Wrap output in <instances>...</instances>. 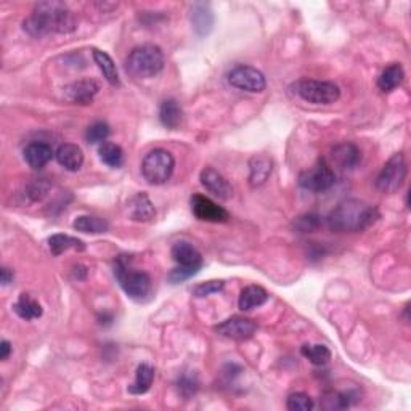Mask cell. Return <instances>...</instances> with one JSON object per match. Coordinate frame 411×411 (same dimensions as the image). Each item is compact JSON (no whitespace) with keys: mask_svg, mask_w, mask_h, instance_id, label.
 <instances>
[{"mask_svg":"<svg viewBox=\"0 0 411 411\" xmlns=\"http://www.w3.org/2000/svg\"><path fill=\"white\" fill-rule=\"evenodd\" d=\"M23 29L33 38L70 34L77 29V16L63 2H39L35 4L33 13L23 21Z\"/></svg>","mask_w":411,"mask_h":411,"instance_id":"cell-1","label":"cell"},{"mask_svg":"<svg viewBox=\"0 0 411 411\" xmlns=\"http://www.w3.org/2000/svg\"><path fill=\"white\" fill-rule=\"evenodd\" d=\"M378 219L379 211L376 206L360 199H346L331 211L328 226L336 233H358L370 229Z\"/></svg>","mask_w":411,"mask_h":411,"instance_id":"cell-2","label":"cell"},{"mask_svg":"<svg viewBox=\"0 0 411 411\" xmlns=\"http://www.w3.org/2000/svg\"><path fill=\"white\" fill-rule=\"evenodd\" d=\"M164 70V53L153 44L135 47L126 58V71L135 79H151Z\"/></svg>","mask_w":411,"mask_h":411,"instance_id":"cell-3","label":"cell"},{"mask_svg":"<svg viewBox=\"0 0 411 411\" xmlns=\"http://www.w3.org/2000/svg\"><path fill=\"white\" fill-rule=\"evenodd\" d=\"M128 263L131 261L127 259V256H119L113 265L114 277L128 297L137 300V302H142L151 294V278L148 277V273L131 268Z\"/></svg>","mask_w":411,"mask_h":411,"instance_id":"cell-4","label":"cell"},{"mask_svg":"<svg viewBox=\"0 0 411 411\" xmlns=\"http://www.w3.org/2000/svg\"><path fill=\"white\" fill-rule=\"evenodd\" d=\"M291 90L312 105H333L341 98L339 85L329 81L300 79L296 84H292Z\"/></svg>","mask_w":411,"mask_h":411,"instance_id":"cell-5","label":"cell"},{"mask_svg":"<svg viewBox=\"0 0 411 411\" xmlns=\"http://www.w3.org/2000/svg\"><path fill=\"white\" fill-rule=\"evenodd\" d=\"M175 159L172 153L163 148L151 150L148 155L143 158L142 163V175L150 185H164L174 174Z\"/></svg>","mask_w":411,"mask_h":411,"instance_id":"cell-6","label":"cell"},{"mask_svg":"<svg viewBox=\"0 0 411 411\" xmlns=\"http://www.w3.org/2000/svg\"><path fill=\"white\" fill-rule=\"evenodd\" d=\"M408 168L403 153H395L388 163L383 165L381 172L376 177V188L383 193H395L403 187L407 180Z\"/></svg>","mask_w":411,"mask_h":411,"instance_id":"cell-7","label":"cell"},{"mask_svg":"<svg viewBox=\"0 0 411 411\" xmlns=\"http://www.w3.org/2000/svg\"><path fill=\"white\" fill-rule=\"evenodd\" d=\"M336 183V174L327 159H318L314 168L304 170L299 175V185L314 193L327 192Z\"/></svg>","mask_w":411,"mask_h":411,"instance_id":"cell-8","label":"cell"},{"mask_svg":"<svg viewBox=\"0 0 411 411\" xmlns=\"http://www.w3.org/2000/svg\"><path fill=\"white\" fill-rule=\"evenodd\" d=\"M226 81L238 90L251 92V94H261L265 90L267 81L265 76L257 67L248 65H236L226 72Z\"/></svg>","mask_w":411,"mask_h":411,"instance_id":"cell-9","label":"cell"},{"mask_svg":"<svg viewBox=\"0 0 411 411\" xmlns=\"http://www.w3.org/2000/svg\"><path fill=\"white\" fill-rule=\"evenodd\" d=\"M192 204L193 216L202 220V222H211V224H225L229 222L230 214L224 209L222 206H219L217 202H214L211 198L202 194H193L190 199Z\"/></svg>","mask_w":411,"mask_h":411,"instance_id":"cell-10","label":"cell"},{"mask_svg":"<svg viewBox=\"0 0 411 411\" xmlns=\"http://www.w3.org/2000/svg\"><path fill=\"white\" fill-rule=\"evenodd\" d=\"M216 333L231 341H248L256 334L257 323L246 317H231L229 320L219 323Z\"/></svg>","mask_w":411,"mask_h":411,"instance_id":"cell-11","label":"cell"},{"mask_svg":"<svg viewBox=\"0 0 411 411\" xmlns=\"http://www.w3.org/2000/svg\"><path fill=\"white\" fill-rule=\"evenodd\" d=\"M65 90V100L72 103V105H90L94 102L98 92H100V85L95 82L94 79H81L70 85H66Z\"/></svg>","mask_w":411,"mask_h":411,"instance_id":"cell-12","label":"cell"},{"mask_svg":"<svg viewBox=\"0 0 411 411\" xmlns=\"http://www.w3.org/2000/svg\"><path fill=\"white\" fill-rule=\"evenodd\" d=\"M201 185L206 188V192L216 196V198L222 201H229L233 196V188L225 177L214 168L202 169L199 175Z\"/></svg>","mask_w":411,"mask_h":411,"instance_id":"cell-13","label":"cell"},{"mask_svg":"<svg viewBox=\"0 0 411 411\" xmlns=\"http://www.w3.org/2000/svg\"><path fill=\"white\" fill-rule=\"evenodd\" d=\"M360 400V390L357 385H351L344 390L331 389L322 397V407L324 410H347Z\"/></svg>","mask_w":411,"mask_h":411,"instance_id":"cell-14","label":"cell"},{"mask_svg":"<svg viewBox=\"0 0 411 411\" xmlns=\"http://www.w3.org/2000/svg\"><path fill=\"white\" fill-rule=\"evenodd\" d=\"M331 163L342 170H351L354 168H357V164L360 163L361 153L358 150L357 145H354L351 142H344L336 145L329 153Z\"/></svg>","mask_w":411,"mask_h":411,"instance_id":"cell-15","label":"cell"},{"mask_svg":"<svg viewBox=\"0 0 411 411\" xmlns=\"http://www.w3.org/2000/svg\"><path fill=\"white\" fill-rule=\"evenodd\" d=\"M24 161L31 169L39 170L52 161L55 156L53 148L45 142H31L23 151Z\"/></svg>","mask_w":411,"mask_h":411,"instance_id":"cell-16","label":"cell"},{"mask_svg":"<svg viewBox=\"0 0 411 411\" xmlns=\"http://www.w3.org/2000/svg\"><path fill=\"white\" fill-rule=\"evenodd\" d=\"M127 212L133 222H150L155 219V206L146 193H137L127 202Z\"/></svg>","mask_w":411,"mask_h":411,"instance_id":"cell-17","label":"cell"},{"mask_svg":"<svg viewBox=\"0 0 411 411\" xmlns=\"http://www.w3.org/2000/svg\"><path fill=\"white\" fill-rule=\"evenodd\" d=\"M170 256H172V259L179 263L180 267H202V256L198 248L190 241H183V239L182 241H177L172 249H170Z\"/></svg>","mask_w":411,"mask_h":411,"instance_id":"cell-18","label":"cell"},{"mask_svg":"<svg viewBox=\"0 0 411 411\" xmlns=\"http://www.w3.org/2000/svg\"><path fill=\"white\" fill-rule=\"evenodd\" d=\"M55 158H57L61 168L70 170V172H77L84 164V151L76 143L60 145L57 153H55Z\"/></svg>","mask_w":411,"mask_h":411,"instance_id":"cell-19","label":"cell"},{"mask_svg":"<svg viewBox=\"0 0 411 411\" xmlns=\"http://www.w3.org/2000/svg\"><path fill=\"white\" fill-rule=\"evenodd\" d=\"M273 163L265 155H257L249 161V183L253 188H259L268 180L272 174Z\"/></svg>","mask_w":411,"mask_h":411,"instance_id":"cell-20","label":"cell"},{"mask_svg":"<svg viewBox=\"0 0 411 411\" xmlns=\"http://www.w3.org/2000/svg\"><path fill=\"white\" fill-rule=\"evenodd\" d=\"M190 18H192L194 33L199 38H204L214 28V13L207 4H193Z\"/></svg>","mask_w":411,"mask_h":411,"instance_id":"cell-21","label":"cell"},{"mask_svg":"<svg viewBox=\"0 0 411 411\" xmlns=\"http://www.w3.org/2000/svg\"><path fill=\"white\" fill-rule=\"evenodd\" d=\"M183 119V109L180 106V103L174 100V98H169V100H164L161 103V108H159V121L165 128H170V131H177L180 127Z\"/></svg>","mask_w":411,"mask_h":411,"instance_id":"cell-22","label":"cell"},{"mask_svg":"<svg viewBox=\"0 0 411 411\" xmlns=\"http://www.w3.org/2000/svg\"><path fill=\"white\" fill-rule=\"evenodd\" d=\"M267 300H268V292L263 290L262 286L249 285L244 287L241 294H239L238 305L243 312H249L253 309H257V307L263 305Z\"/></svg>","mask_w":411,"mask_h":411,"instance_id":"cell-23","label":"cell"},{"mask_svg":"<svg viewBox=\"0 0 411 411\" xmlns=\"http://www.w3.org/2000/svg\"><path fill=\"white\" fill-rule=\"evenodd\" d=\"M405 79V71L400 63H390L389 66H385L381 75L378 77V87L384 94L388 92L395 90L397 87H400Z\"/></svg>","mask_w":411,"mask_h":411,"instance_id":"cell-24","label":"cell"},{"mask_svg":"<svg viewBox=\"0 0 411 411\" xmlns=\"http://www.w3.org/2000/svg\"><path fill=\"white\" fill-rule=\"evenodd\" d=\"M13 312L23 320L31 322L40 318L44 314V309H42L39 300H35L31 294H21L20 299L13 304Z\"/></svg>","mask_w":411,"mask_h":411,"instance_id":"cell-25","label":"cell"},{"mask_svg":"<svg viewBox=\"0 0 411 411\" xmlns=\"http://www.w3.org/2000/svg\"><path fill=\"white\" fill-rule=\"evenodd\" d=\"M153 381H155V368L148 363L138 365L135 381L128 385V392L133 395H143L151 389Z\"/></svg>","mask_w":411,"mask_h":411,"instance_id":"cell-26","label":"cell"},{"mask_svg":"<svg viewBox=\"0 0 411 411\" xmlns=\"http://www.w3.org/2000/svg\"><path fill=\"white\" fill-rule=\"evenodd\" d=\"M92 57H94L97 66L100 67L103 77H105L109 84L114 85V87H116V85H121L118 67H116L114 60L109 57L106 52L98 50V48H94V50H92Z\"/></svg>","mask_w":411,"mask_h":411,"instance_id":"cell-27","label":"cell"},{"mask_svg":"<svg viewBox=\"0 0 411 411\" xmlns=\"http://www.w3.org/2000/svg\"><path fill=\"white\" fill-rule=\"evenodd\" d=\"M48 249L53 256H61L66 251L75 249V251H85V244L81 239H77L75 236L63 235V233H58V235H53L48 238Z\"/></svg>","mask_w":411,"mask_h":411,"instance_id":"cell-28","label":"cell"},{"mask_svg":"<svg viewBox=\"0 0 411 411\" xmlns=\"http://www.w3.org/2000/svg\"><path fill=\"white\" fill-rule=\"evenodd\" d=\"M98 156H100L103 164H106L111 169H119L124 164V151L119 145L113 142H105L98 146Z\"/></svg>","mask_w":411,"mask_h":411,"instance_id":"cell-29","label":"cell"},{"mask_svg":"<svg viewBox=\"0 0 411 411\" xmlns=\"http://www.w3.org/2000/svg\"><path fill=\"white\" fill-rule=\"evenodd\" d=\"M75 230L81 233H89V235H100V233L108 231L109 225L105 219L95 216H79L72 222Z\"/></svg>","mask_w":411,"mask_h":411,"instance_id":"cell-30","label":"cell"},{"mask_svg":"<svg viewBox=\"0 0 411 411\" xmlns=\"http://www.w3.org/2000/svg\"><path fill=\"white\" fill-rule=\"evenodd\" d=\"M300 354H302L304 357L315 366L328 365L331 360V351L323 344H314V346L305 344L302 346V349H300Z\"/></svg>","mask_w":411,"mask_h":411,"instance_id":"cell-31","label":"cell"},{"mask_svg":"<svg viewBox=\"0 0 411 411\" xmlns=\"http://www.w3.org/2000/svg\"><path fill=\"white\" fill-rule=\"evenodd\" d=\"M109 126L103 121H97L94 124L89 126L87 132H85V140L90 145H102L106 142V138L109 137Z\"/></svg>","mask_w":411,"mask_h":411,"instance_id":"cell-32","label":"cell"},{"mask_svg":"<svg viewBox=\"0 0 411 411\" xmlns=\"http://www.w3.org/2000/svg\"><path fill=\"white\" fill-rule=\"evenodd\" d=\"M48 190H50V183L45 179H35L28 183L26 190H24V199H28L29 202H38L48 193Z\"/></svg>","mask_w":411,"mask_h":411,"instance_id":"cell-33","label":"cell"},{"mask_svg":"<svg viewBox=\"0 0 411 411\" xmlns=\"http://www.w3.org/2000/svg\"><path fill=\"white\" fill-rule=\"evenodd\" d=\"M177 389H179V394L185 398V400L192 398L199 389V381H198V378H196V374L194 373L182 374V376L179 378V381H177Z\"/></svg>","mask_w":411,"mask_h":411,"instance_id":"cell-34","label":"cell"},{"mask_svg":"<svg viewBox=\"0 0 411 411\" xmlns=\"http://www.w3.org/2000/svg\"><path fill=\"white\" fill-rule=\"evenodd\" d=\"M315 407L314 400L310 395L304 394V392H296L291 394L286 400V408L290 411H312Z\"/></svg>","mask_w":411,"mask_h":411,"instance_id":"cell-35","label":"cell"},{"mask_svg":"<svg viewBox=\"0 0 411 411\" xmlns=\"http://www.w3.org/2000/svg\"><path fill=\"white\" fill-rule=\"evenodd\" d=\"M225 283L222 280H211V281H204V283H199L193 287V296L194 297H207L212 296V294L220 292L224 290Z\"/></svg>","mask_w":411,"mask_h":411,"instance_id":"cell-36","label":"cell"},{"mask_svg":"<svg viewBox=\"0 0 411 411\" xmlns=\"http://www.w3.org/2000/svg\"><path fill=\"white\" fill-rule=\"evenodd\" d=\"M201 268H194V267H177L174 268L172 272H170L168 275V280L170 281L172 285H179V283H183V281H187L188 278H192L194 277L196 273L199 272Z\"/></svg>","mask_w":411,"mask_h":411,"instance_id":"cell-37","label":"cell"},{"mask_svg":"<svg viewBox=\"0 0 411 411\" xmlns=\"http://www.w3.org/2000/svg\"><path fill=\"white\" fill-rule=\"evenodd\" d=\"M320 217L315 216V214H305V216L299 217L296 226L300 233H309L317 230L320 226Z\"/></svg>","mask_w":411,"mask_h":411,"instance_id":"cell-38","label":"cell"},{"mask_svg":"<svg viewBox=\"0 0 411 411\" xmlns=\"http://www.w3.org/2000/svg\"><path fill=\"white\" fill-rule=\"evenodd\" d=\"M15 273L13 270H10L9 267H2L0 270V281H2V286H9L10 283H13Z\"/></svg>","mask_w":411,"mask_h":411,"instance_id":"cell-39","label":"cell"},{"mask_svg":"<svg viewBox=\"0 0 411 411\" xmlns=\"http://www.w3.org/2000/svg\"><path fill=\"white\" fill-rule=\"evenodd\" d=\"M11 351H13V347H11V344H10L9 341L0 342V360H2V361L9 360Z\"/></svg>","mask_w":411,"mask_h":411,"instance_id":"cell-40","label":"cell"}]
</instances>
